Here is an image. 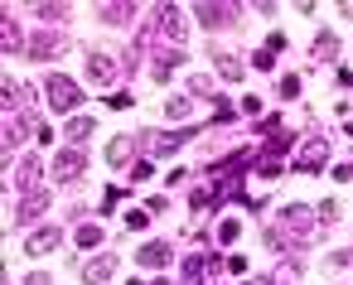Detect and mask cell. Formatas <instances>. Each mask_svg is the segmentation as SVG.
Wrapping results in <instances>:
<instances>
[{"instance_id": "ba28073f", "label": "cell", "mask_w": 353, "mask_h": 285, "mask_svg": "<svg viewBox=\"0 0 353 285\" xmlns=\"http://www.w3.org/2000/svg\"><path fill=\"white\" fill-rule=\"evenodd\" d=\"M44 208H49V193H44V189H30V198H25V203H20V218H25V222H30V218H39V213H44Z\"/></svg>"}, {"instance_id": "ac0fdd59", "label": "cell", "mask_w": 353, "mask_h": 285, "mask_svg": "<svg viewBox=\"0 0 353 285\" xmlns=\"http://www.w3.org/2000/svg\"><path fill=\"white\" fill-rule=\"evenodd\" d=\"M34 179H39V160H25V165H20V174H15V184H20V189H30Z\"/></svg>"}, {"instance_id": "2e32d148", "label": "cell", "mask_w": 353, "mask_h": 285, "mask_svg": "<svg viewBox=\"0 0 353 285\" xmlns=\"http://www.w3.org/2000/svg\"><path fill=\"white\" fill-rule=\"evenodd\" d=\"M131 15H136L131 6H102V20H112V25H126Z\"/></svg>"}, {"instance_id": "7402d4cb", "label": "cell", "mask_w": 353, "mask_h": 285, "mask_svg": "<svg viewBox=\"0 0 353 285\" xmlns=\"http://www.w3.org/2000/svg\"><path fill=\"white\" fill-rule=\"evenodd\" d=\"M334 54V34H319V44H314V59H329Z\"/></svg>"}, {"instance_id": "5bb4252c", "label": "cell", "mask_w": 353, "mask_h": 285, "mask_svg": "<svg viewBox=\"0 0 353 285\" xmlns=\"http://www.w3.org/2000/svg\"><path fill=\"white\" fill-rule=\"evenodd\" d=\"M199 20H203V25H228V20H232V10H218V6H199Z\"/></svg>"}, {"instance_id": "3957f363", "label": "cell", "mask_w": 353, "mask_h": 285, "mask_svg": "<svg viewBox=\"0 0 353 285\" xmlns=\"http://www.w3.org/2000/svg\"><path fill=\"white\" fill-rule=\"evenodd\" d=\"M68 49V39L59 34V30H39V34H30V59H54V54H63Z\"/></svg>"}, {"instance_id": "d6986e66", "label": "cell", "mask_w": 353, "mask_h": 285, "mask_svg": "<svg viewBox=\"0 0 353 285\" xmlns=\"http://www.w3.org/2000/svg\"><path fill=\"white\" fill-rule=\"evenodd\" d=\"M237 232H242V227H237V218H228V222L218 227V242H228V246H232V242H237Z\"/></svg>"}, {"instance_id": "4fadbf2b", "label": "cell", "mask_w": 353, "mask_h": 285, "mask_svg": "<svg viewBox=\"0 0 353 285\" xmlns=\"http://www.w3.org/2000/svg\"><path fill=\"white\" fill-rule=\"evenodd\" d=\"M107 160H112V165H131V140H126V136H117V140H112V150H107Z\"/></svg>"}, {"instance_id": "44dd1931", "label": "cell", "mask_w": 353, "mask_h": 285, "mask_svg": "<svg viewBox=\"0 0 353 285\" xmlns=\"http://www.w3.org/2000/svg\"><path fill=\"white\" fill-rule=\"evenodd\" d=\"M78 242H83V246H97V242H102V227H78Z\"/></svg>"}, {"instance_id": "9c48e42d", "label": "cell", "mask_w": 353, "mask_h": 285, "mask_svg": "<svg viewBox=\"0 0 353 285\" xmlns=\"http://www.w3.org/2000/svg\"><path fill=\"white\" fill-rule=\"evenodd\" d=\"M112 271H117V261H112V256H97V261H88V275H83V280H88V285H102Z\"/></svg>"}, {"instance_id": "603a6c76", "label": "cell", "mask_w": 353, "mask_h": 285, "mask_svg": "<svg viewBox=\"0 0 353 285\" xmlns=\"http://www.w3.org/2000/svg\"><path fill=\"white\" fill-rule=\"evenodd\" d=\"M6 49H20V30H15L10 20H6Z\"/></svg>"}, {"instance_id": "8fae6325", "label": "cell", "mask_w": 353, "mask_h": 285, "mask_svg": "<svg viewBox=\"0 0 353 285\" xmlns=\"http://www.w3.org/2000/svg\"><path fill=\"white\" fill-rule=\"evenodd\" d=\"M300 169H324V140H310V145H305Z\"/></svg>"}, {"instance_id": "9a60e30c", "label": "cell", "mask_w": 353, "mask_h": 285, "mask_svg": "<svg viewBox=\"0 0 353 285\" xmlns=\"http://www.w3.org/2000/svg\"><path fill=\"white\" fill-rule=\"evenodd\" d=\"M92 126H97L92 116H78V121H68V140H88V136H92Z\"/></svg>"}, {"instance_id": "8992f818", "label": "cell", "mask_w": 353, "mask_h": 285, "mask_svg": "<svg viewBox=\"0 0 353 285\" xmlns=\"http://www.w3.org/2000/svg\"><path fill=\"white\" fill-rule=\"evenodd\" d=\"M59 242H63V232H59V227H39L25 246H30V256H44V251H54Z\"/></svg>"}, {"instance_id": "7a4b0ae2", "label": "cell", "mask_w": 353, "mask_h": 285, "mask_svg": "<svg viewBox=\"0 0 353 285\" xmlns=\"http://www.w3.org/2000/svg\"><path fill=\"white\" fill-rule=\"evenodd\" d=\"M49 102H54V112H73L83 102V87L68 78H49Z\"/></svg>"}, {"instance_id": "52a82bcc", "label": "cell", "mask_w": 353, "mask_h": 285, "mask_svg": "<svg viewBox=\"0 0 353 285\" xmlns=\"http://www.w3.org/2000/svg\"><path fill=\"white\" fill-rule=\"evenodd\" d=\"M281 222H285L281 232H290V237H310V213H305V208H285Z\"/></svg>"}, {"instance_id": "6da1fadb", "label": "cell", "mask_w": 353, "mask_h": 285, "mask_svg": "<svg viewBox=\"0 0 353 285\" xmlns=\"http://www.w3.org/2000/svg\"><path fill=\"white\" fill-rule=\"evenodd\" d=\"M145 30H160L165 39H184V15H179L174 6H160V10H150Z\"/></svg>"}, {"instance_id": "cb8c5ba5", "label": "cell", "mask_w": 353, "mask_h": 285, "mask_svg": "<svg viewBox=\"0 0 353 285\" xmlns=\"http://www.w3.org/2000/svg\"><path fill=\"white\" fill-rule=\"evenodd\" d=\"M30 285H49V275H30Z\"/></svg>"}, {"instance_id": "30bf717a", "label": "cell", "mask_w": 353, "mask_h": 285, "mask_svg": "<svg viewBox=\"0 0 353 285\" xmlns=\"http://www.w3.org/2000/svg\"><path fill=\"white\" fill-rule=\"evenodd\" d=\"M141 266H170V246H165V242L141 246Z\"/></svg>"}, {"instance_id": "5b68a950", "label": "cell", "mask_w": 353, "mask_h": 285, "mask_svg": "<svg viewBox=\"0 0 353 285\" xmlns=\"http://www.w3.org/2000/svg\"><path fill=\"white\" fill-rule=\"evenodd\" d=\"M83 165H88V155H83V150H63V155L54 160V174H59V179H78V174H83Z\"/></svg>"}, {"instance_id": "e0dca14e", "label": "cell", "mask_w": 353, "mask_h": 285, "mask_svg": "<svg viewBox=\"0 0 353 285\" xmlns=\"http://www.w3.org/2000/svg\"><path fill=\"white\" fill-rule=\"evenodd\" d=\"M145 145H150V150H179L184 136H145Z\"/></svg>"}, {"instance_id": "277c9868", "label": "cell", "mask_w": 353, "mask_h": 285, "mask_svg": "<svg viewBox=\"0 0 353 285\" xmlns=\"http://www.w3.org/2000/svg\"><path fill=\"white\" fill-rule=\"evenodd\" d=\"M88 78H92V83H102V87H112V83H117V59L92 54V59H88Z\"/></svg>"}, {"instance_id": "7c38bea8", "label": "cell", "mask_w": 353, "mask_h": 285, "mask_svg": "<svg viewBox=\"0 0 353 285\" xmlns=\"http://www.w3.org/2000/svg\"><path fill=\"white\" fill-rule=\"evenodd\" d=\"M203 266H208L203 256H189V261H184V275H179V285H199V280H203Z\"/></svg>"}, {"instance_id": "ffe728a7", "label": "cell", "mask_w": 353, "mask_h": 285, "mask_svg": "<svg viewBox=\"0 0 353 285\" xmlns=\"http://www.w3.org/2000/svg\"><path fill=\"white\" fill-rule=\"evenodd\" d=\"M218 68H223V73H228V78H237V73H242V63H237V59H232V54H218Z\"/></svg>"}]
</instances>
